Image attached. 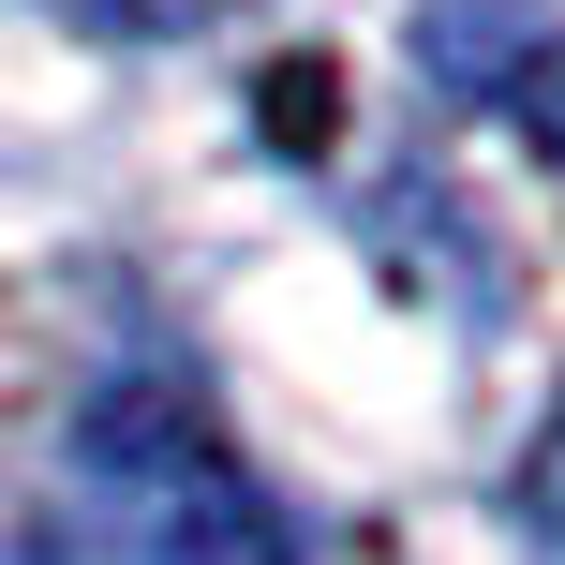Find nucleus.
Returning <instances> with one entry per match:
<instances>
[{
  "mask_svg": "<svg viewBox=\"0 0 565 565\" xmlns=\"http://www.w3.org/2000/svg\"><path fill=\"white\" fill-rule=\"evenodd\" d=\"M0 565H298V536L179 372H105L45 431Z\"/></svg>",
  "mask_w": 565,
  "mask_h": 565,
  "instance_id": "obj_1",
  "label": "nucleus"
},
{
  "mask_svg": "<svg viewBox=\"0 0 565 565\" xmlns=\"http://www.w3.org/2000/svg\"><path fill=\"white\" fill-rule=\"evenodd\" d=\"M507 507H521V536H536L565 565V402L536 417V447H521V477H507Z\"/></svg>",
  "mask_w": 565,
  "mask_h": 565,
  "instance_id": "obj_2",
  "label": "nucleus"
},
{
  "mask_svg": "<svg viewBox=\"0 0 565 565\" xmlns=\"http://www.w3.org/2000/svg\"><path fill=\"white\" fill-rule=\"evenodd\" d=\"M45 15H75V30H149V45H164V30H224L238 0H45Z\"/></svg>",
  "mask_w": 565,
  "mask_h": 565,
  "instance_id": "obj_3",
  "label": "nucleus"
}]
</instances>
